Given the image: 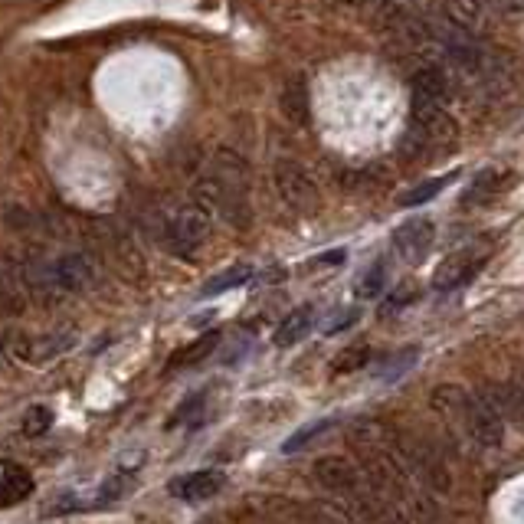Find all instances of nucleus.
<instances>
[{
	"label": "nucleus",
	"instance_id": "nucleus-1",
	"mask_svg": "<svg viewBox=\"0 0 524 524\" xmlns=\"http://www.w3.org/2000/svg\"><path fill=\"white\" fill-rule=\"evenodd\" d=\"M459 125L452 122V115L446 112L443 102L420 99L410 95V122H407V141L403 148H410V154H439L456 145Z\"/></svg>",
	"mask_w": 524,
	"mask_h": 524
},
{
	"label": "nucleus",
	"instance_id": "nucleus-2",
	"mask_svg": "<svg viewBox=\"0 0 524 524\" xmlns=\"http://www.w3.org/2000/svg\"><path fill=\"white\" fill-rule=\"evenodd\" d=\"M374 23L387 30L390 37H400L410 46H433V20L423 17L420 10L410 7L407 0H374Z\"/></svg>",
	"mask_w": 524,
	"mask_h": 524
},
{
	"label": "nucleus",
	"instance_id": "nucleus-3",
	"mask_svg": "<svg viewBox=\"0 0 524 524\" xmlns=\"http://www.w3.org/2000/svg\"><path fill=\"white\" fill-rule=\"evenodd\" d=\"M276 187L279 197L295 213H312L318 207V187L299 161H279L276 164Z\"/></svg>",
	"mask_w": 524,
	"mask_h": 524
},
{
	"label": "nucleus",
	"instance_id": "nucleus-4",
	"mask_svg": "<svg viewBox=\"0 0 524 524\" xmlns=\"http://www.w3.org/2000/svg\"><path fill=\"white\" fill-rule=\"evenodd\" d=\"M210 236V217L204 207H187L181 213H174L168 223V246L177 256L197 253Z\"/></svg>",
	"mask_w": 524,
	"mask_h": 524
},
{
	"label": "nucleus",
	"instance_id": "nucleus-5",
	"mask_svg": "<svg viewBox=\"0 0 524 524\" xmlns=\"http://www.w3.org/2000/svg\"><path fill=\"white\" fill-rule=\"evenodd\" d=\"M459 407H462V423H466L472 439H479L485 446L502 443V420H498V413L492 407H485V403L469 397V393H459Z\"/></svg>",
	"mask_w": 524,
	"mask_h": 524
},
{
	"label": "nucleus",
	"instance_id": "nucleus-6",
	"mask_svg": "<svg viewBox=\"0 0 524 524\" xmlns=\"http://www.w3.org/2000/svg\"><path fill=\"white\" fill-rule=\"evenodd\" d=\"M433 240H436V223L426 217H413L393 233V246H397V253L407 262H423L426 253L433 249Z\"/></svg>",
	"mask_w": 524,
	"mask_h": 524
},
{
	"label": "nucleus",
	"instance_id": "nucleus-7",
	"mask_svg": "<svg viewBox=\"0 0 524 524\" xmlns=\"http://www.w3.org/2000/svg\"><path fill=\"white\" fill-rule=\"evenodd\" d=\"M226 485V475L220 469H200V472H187L181 479L171 482V495L181 498V502H207V498L220 495Z\"/></svg>",
	"mask_w": 524,
	"mask_h": 524
},
{
	"label": "nucleus",
	"instance_id": "nucleus-8",
	"mask_svg": "<svg viewBox=\"0 0 524 524\" xmlns=\"http://www.w3.org/2000/svg\"><path fill=\"white\" fill-rule=\"evenodd\" d=\"M482 266V256L475 249H462V253H452L449 259L439 262L436 276H433V289L436 292H452L459 289L462 282H469Z\"/></svg>",
	"mask_w": 524,
	"mask_h": 524
},
{
	"label": "nucleus",
	"instance_id": "nucleus-9",
	"mask_svg": "<svg viewBox=\"0 0 524 524\" xmlns=\"http://www.w3.org/2000/svg\"><path fill=\"white\" fill-rule=\"evenodd\" d=\"M312 328H315V308L302 305V308H295L292 315H285L272 341H276V348H292V344H299Z\"/></svg>",
	"mask_w": 524,
	"mask_h": 524
},
{
	"label": "nucleus",
	"instance_id": "nucleus-10",
	"mask_svg": "<svg viewBox=\"0 0 524 524\" xmlns=\"http://www.w3.org/2000/svg\"><path fill=\"white\" fill-rule=\"evenodd\" d=\"M73 344H76V335H63V338L50 335V338H37V341L20 344L17 354L23 357V361H30V364H43V361H50V357L66 354Z\"/></svg>",
	"mask_w": 524,
	"mask_h": 524
},
{
	"label": "nucleus",
	"instance_id": "nucleus-11",
	"mask_svg": "<svg viewBox=\"0 0 524 524\" xmlns=\"http://www.w3.org/2000/svg\"><path fill=\"white\" fill-rule=\"evenodd\" d=\"M508 181H511V174H508V171H502V168H488V171H482V174L469 184L466 197H462V204H466V207L482 204V200L495 197V194H502Z\"/></svg>",
	"mask_w": 524,
	"mask_h": 524
},
{
	"label": "nucleus",
	"instance_id": "nucleus-12",
	"mask_svg": "<svg viewBox=\"0 0 524 524\" xmlns=\"http://www.w3.org/2000/svg\"><path fill=\"white\" fill-rule=\"evenodd\" d=\"M33 492V479L27 472L10 469L7 475H0V508H14L23 498Z\"/></svg>",
	"mask_w": 524,
	"mask_h": 524
},
{
	"label": "nucleus",
	"instance_id": "nucleus-13",
	"mask_svg": "<svg viewBox=\"0 0 524 524\" xmlns=\"http://www.w3.org/2000/svg\"><path fill=\"white\" fill-rule=\"evenodd\" d=\"M282 109H285V115L292 118V122H299V125L308 122V82L302 76L292 79L289 86H285V92H282Z\"/></svg>",
	"mask_w": 524,
	"mask_h": 524
},
{
	"label": "nucleus",
	"instance_id": "nucleus-14",
	"mask_svg": "<svg viewBox=\"0 0 524 524\" xmlns=\"http://www.w3.org/2000/svg\"><path fill=\"white\" fill-rule=\"evenodd\" d=\"M249 279H253V266H233V269L220 272V276H213L204 289H200V295H204V299H213V295L240 289V285H246Z\"/></svg>",
	"mask_w": 524,
	"mask_h": 524
},
{
	"label": "nucleus",
	"instance_id": "nucleus-15",
	"mask_svg": "<svg viewBox=\"0 0 524 524\" xmlns=\"http://www.w3.org/2000/svg\"><path fill=\"white\" fill-rule=\"evenodd\" d=\"M220 344V331H207V335H200L194 344H187V348H181L174 354L171 367H187V364H200L204 357L213 354V348Z\"/></svg>",
	"mask_w": 524,
	"mask_h": 524
},
{
	"label": "nucleus",
	"instance_id": "nucleus-16",
	"mask_svg": "<svg viewBox=\"0 0 524 524\" xmlns=\"http://www.w3.org/2000/svg\"><path fill=\"white\" fill-rule=\"evenodd\" d=\"M387 276H390L387 259H377L374 266L367 269L361 279H357V285H354V295H357V299H377V295L384 292Z\"/></svg>",
	"mask_w": 524,
	"mask_h": 524
},
{
	"label": "nucleus",
	"instance_id": "nucleus-17",
	"mask_svg": "<svg viewBox=\"0 0 524 524\" xmlns=\"http://www.w3.org/2000/svg\"><path fill=\"white\" fill-rule=\"evenodd\" d=\"M315 475L328 488H348L351 485V469L344 466V459H325V462H318Z\"/></svg>",
	"mask_w": 524,
	"mask_h": 524
},
{
	"label": "nucleus",
	"instance_id": "nucleus-18",
	"mask_svg": "<svg viewBox=\"0 0 524 524\" xmlns=\"http://www.w3.org/2000/svg\"><path fill=\"white\" fill-rule=\"evenodd\" d=\"M449 181H452V177H436V181H426V184H420V187H413L410 194L400 197V207H423L426 200H433V197L443 194V187H446Z\"/></svg>",
	"mask_w": 524,
	"mask_h": 524
},
{
	"label": "nucleus",
	"instance_id": "nucleus-19",
	"mask_svg": "<svg viewBox=\"0 0 524 524\" xmlns=\"http://www.w3.org/2000/svg\"><path fill=\"white\" fill-rule=\"evenodd\" d=\"M131 492V475H115V479H109V482H102V488H99V495H95V508H109V505H115L118 498H125Z\"/></svg>",
	"mask_w": 524,
	"mask_h": 524
},
{
	"label": "nucleus",
	"instance_id": "nucleus-20",
	"mask_svg": "<svg viewBox=\"0 0 524 524\" xmlns=\"http://www.w3.org/2000/svg\"><path fill=\"white\" fill-rule=\"evenodd\" d=\"M331 426H335V420H315V423H308V426H302L299 433H295L292 439H285V446H282V452H299V449H305L308 443H312V439L318 436V433H325V430H331Z\"/></svg>",
	"mask_w": 524,
	"mask_h": 524
},
{
	"label": "nucleus",
	"instance_id": "nucleus-21",
	"mask_svg": "<svg viewBox=\"0 0 524 524\" xmlns=\"http://www.w3.org/2000/svg\"><path fill=\"white\" fill-rule=\"evenodd\" d=\"M53 426V410L50 407H30L23 416V433L27 436H46Z\"/></svg>",
	"mask_w": 524,
	"mask_h": 524
},
{
	"label": "nucleus",
	"instance_id": "nucleus-22",
	"mask_svg": "<svg viewBox=\"0 0 524 524\" xmlns=\"http://www.w3.org/2000/svg\"><path fill=\"white\" fill-rule=\"evenodd\" d=\"M204 400H207V390H197V393H190V397L181 403V407H177V413L171 416V423L168 426H177V423H184L187 416H194L200 407H204Z\"/></svg>",
	"mask_w": 524,
	"mask_h": 524
},
{
	"label": "nucleus",
	"instance_id": "nucleus-23",
	"mask_svg": "<svg viewBox=\"0 0 524 524\" xmlns=\"http://www.w3.org/2000/svg\"><path fill=\"white\" fill-rule=\"evenodd\" d=\"M357 318H361V312H357V308H351V312H341L335 321H328V325H325V335H341V331L351 328Z\"/></svg>",
	"mask_w": 524,
	"mask_h": 524
},
{
	"label": "nucleus",
	"instance_id": "nucleus-24",
	"mask_svg": "<svg viewBox=\"0 0 524 524\" xmlns=\"http://www.w3.org/2000/svg\"><path fill=\"white\" fill-rule=\"evenodd\" d=\"M341 357H344V361L335 364V374H344V371H354V367H361L367 361V351L364 348L361 351H344Z\"/></svg>",
	"mask_w": 524,
	"mask_h": 524
},
{
	"label": "nucleus",
	"instance_id": "nucleus-25",
	"mask_svg": "<svg viewBox=\"0 0 524 524\" xmlns=\"http://www.w3.org/2000/svg\"><path fill=\"white\" fill-rule=\"evenodd\" d=\"M315 262H318V266H321V262H325V266H331V262H335V266H338V262H344V249H335V253L321 256V259H315Z\"/></svg>",
	"mask_w": 524,
	"mask_h": 524
}]
</instances>
